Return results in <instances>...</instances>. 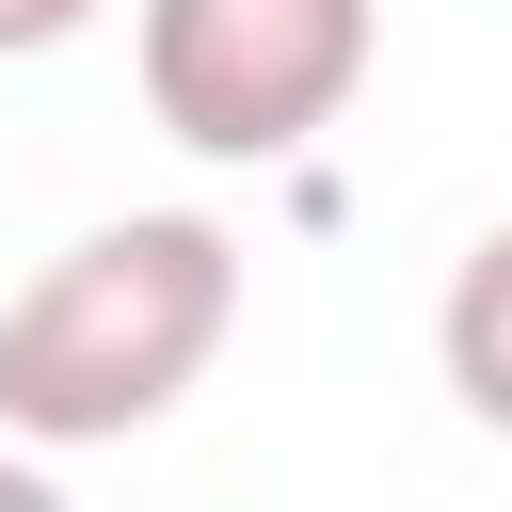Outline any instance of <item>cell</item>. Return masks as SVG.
Returning <instances> with one entry per match:
<instances>
[{"mask_svg": "<svg viewBox=\"0 0 512 512\" xmlns=\"http://www.w3.org/2000/svg\"><path fill=\"white\" fill-rule=\"evenodd\" d=\"M240 336V240L208 208H128L80 224L16 304H0V432L16 448H128L160 432Z\"/></svg>", "mask_w": 512, "mask_h": 512, "instance_id": "cell-1", "label": "cell"}, {"mask_svg": "<svg viewBox=\"0 0 512 512\" xmlns=\"http://www.w3.org/2000/svg\"><path fill=\"white\" fill-rule=\"evenodd\" d=\"M368 48H384V0H144L128 16L144 112L192 160H304L368 96Z\"/></svg>", "mask_w": 512, "mask_h": 512, "instance_id": "cell-2", "label": "cell"}, {"mask_svg": "<svg viewBox=\"0 0 512 512\" xmlns=\"http://www.w3.org/2000/svg\"><path fill=\"white\" fill-rule=\"evenodd\" d=\"M112 0H0V64H48V48H80Z\"/></svg>", "mask_w": 512, "mask_h": 512, "instance_id": "cell-4", "label": "cell"}, {"mask_svg": "<svg viewBox=\"0 0 512 512\" xmlns=\"http://www.w3.org/2000/svg\"><path fill=\"white\" fill-rule=\"evenodd\" d=\"M432 368H448V400L512 448V224L464 240V272H448V304H432Z\"/></svg>", "mask_w": 512, "mask_h": 512, "instance_id": "cell-3", "label": "cell"}]
</instances>
